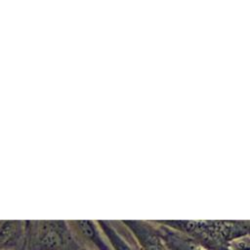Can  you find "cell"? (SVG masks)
I'll list each match as a JSON object with an SVG mask.
<instances>
[{"label": "cell", "mask_w": 250, "mask_h": 250, "mask_svg": "<svg viewBox=\"0 0 250 250\" xmlns=\"http://www.w3.org/2000/svg\"><path fill=\"white\" fill-rule=\"evenodd\" d=\"M66 221H25L22 250H79Z\"/></svg>", "instance_id": "obj_1"}, {"label": "cell", "mask_w": 250, "mask_h": 250, "mask_svg": "<svg viewBox=\"0 0 250 250\" xmlns=\"http://www.w3.org/2000/svg\"><path fill=\"white\" fill-rule=\"evenodd\" d=\"M67 225L80 248L86 250H112L97 221H68Z\"/></svg>", "instance_id": "obj_2"}, {"label": "cell", "mask_w": 250, "mask_h": 250, "mask_svg": "<svg viewBox=\"0 0 250 250\" xmlns=\"http://www.w3.org/2000/svg\"><path fill=\"white\" fill-rule=\"evenodd\" d=\"M141 250H166L159 227L152 222L122 221ZM155 223V222H154Z\"/></svg>", "instance_id": "obj_3"}, {"label": "cell", "mask_w": 250, "mask_h": 250, "mask_svg": "<svg viewBox=\"0 0 250 250\" xmlns=\"http://www.w3.org/2000/svg\"><path fill=\"white\" fill-rule=\"evenodd\" d=\"M25 221L0 220V250H22Z\"/></svg>", "instance_id": "obj_4"}, {"label": "cell", "mask_w": 250, "mask_h": 250, "mask_svg": "<svg viewBox=\"0 0 250 250\" xmlns=\"http://www.w3.org/2000/svg\"><path fill=\"white\" fill-rule=\"evenodd\" d=\"M157 223L166 250H206L189 236Z\"/></svg>", "instance_id": "obj_5"}, {"label": "cell", "mask_w": 250, "mask_h": 250, "mask_svg": "<svg viewBox=\"0 0 250 250\" xmlns=\"http://www.w3.org/2000/svg\"><path fill=\"white\" fill-rule=\"evenodd\" d=\"M102 232L112 250H135L129 242L106 221H97Z\"/></svg>", "instance_id": "obj_6"}, {"label": "cell", "mask_w": 250, "mask_h": 250, "mask_svg": "<svg viewBox=\"0 0 250 250\" xmlns=\"http://www.w3.org/2000/svg\"><path fill=\"white\" fill-rule=\"evenodd\" d=\"M249 235L237 237L228 243L229 250H249Z\"/></svg>", "instance_id": "obj_7"}, {"label": "cell", "mask_w": 250, "mask_h": 250, "mask_svg": "<svg viewBox=\"0 0 250 250\" xmlns=\"http://www.w3.org/2000/svg\"><path fill=\"white\" fill-rule=\"evenodd\" d=\"M79 250H86V249H82V248H80V249H79Z\"/></svg>", "instance_id": "obj_8"}]
</instances>
